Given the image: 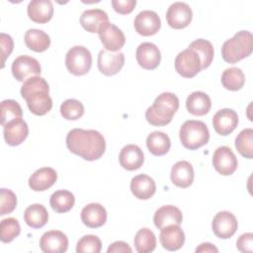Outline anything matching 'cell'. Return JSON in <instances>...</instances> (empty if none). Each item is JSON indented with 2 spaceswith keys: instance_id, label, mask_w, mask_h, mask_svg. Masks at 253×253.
<instances>
[{
  "instance_id": "obj_26",
  "label": "cell",
  "mask_w": 253,
  "mask_h": 253,
  "mask_svg": "<svg viewBox=\"0 0 253 253\" xmlns=\"http://www.w3.org/2000/svg\"><path fill=\"white\" fill-rule=\"evenodd\" d=\"M130 191L135 198L139 200H148L155 194L156 185L150 176L139 174L131 179Z\"/></svg>"
},
{
  "instance_id": "obj_22",
  "label": "cell",
  "mask_w": 253,
  "mask_h": 253,
  "mask_svg": "<svg viewBox=\"0 0 253 253\" xmlns=\"http://www.w3.org/2000/svg\"><path fill=\"white\" fill-rule=\"evenodd\" d=\"M183 220L182 211L175 206L166 205L159 208L153 216V221L158 229H162L171 224H178Z\"/></svg>"
},
{
  "instance_id": "obj_6",
  "label": "cell",
  "mask_w": 253,
  "mask_h": 253,
  "mask_svg": "<svg viewBox=\"0 0 253 253\" xmlns=\"http://www.w3.org/2000/svg\"><path fill=\"white\" fill-rule=\"evenodd\" d=\"M65 65L67 70L77 76L89 72L92 65V55L90 50L83 45L71 47L65 56Z\"/></svg>"
},
{
  "instance_id": "obj_7",
  "label": "cell",
  "mask_w": 253,
  "mask_h": 253,
  "mask_svg": "<svg viewBox=\"0 0 253 253\" xmlns=\"http://www.w3.org/2000/svg\"><path fill=\"white\" fill-rule=\"evenodd\" d=\"M175 69L182 77L192 78L202 70L201 59L196 51L188 47L176 56Z\"/></svg>"
},
{
  "instance_id": "obj_18",
  "label": "cell",
  "mask_w": 253,
  "mask_h": 253,
  "mask_svg": "<svg viewBox=\"0 0 253 253\" xmlns=\"http://www.w3.org/2000/svg\"><path fill=\"white\" fill-rule=\"evenodd\" d=\"M121 166L128 171L137 170L144 162L142 150L136 144H127L124 146L119 155Z\"/></svg>"
},
{
  "instance_id": "obj_21",
  "label": "cell",
  "mask_w": 253,
  "mask_h": 253,
  "mask_svg": "<svg viewBox=\"0 0 253 253\" xmlns=\"http://www.w3.org/2000/svg\"><path fill=\"white\" fill-rule=\"evenodd\" d=\"M57 179L56 171L50 167L36 170L29 178V186L33 191L42 192L50 188Z\"/></svg>"
},
{
  "instance_id": "obj_46",
  "label": "cell",
  "mask_w": 253,
  "mask_h": 253,
  "mask_svg": "<svg viewBox=\"0 0 253 253\" xmlns=\"http://www.w3.org/2000/svg\"><path fill=\"white\" fill-rule=\"evenodd\" d=\"M196 252L197 253H201V252H218V249L212 245L211 243H209V242H206V243H202L199 247L196 248Z\"/></svg>"
},
{
  "instance_id": "obj_10",
  "label": "cell",
  "mask_w": 253,
  "mask_h": 253,
  "mask_svg": "<svg viewBox=\"0 0 253 253\" xmlns=\"http://www.w3.org/2000/svg\"><path fill=\"white\" fill-rule=\"evenodd\" d=\"M214 169L223 176H229L237 169V158L228 146H219L215 149L212 156Z\"/></svg>"
},
{
  "instance_id": "obj_1",
  "label": "cell",
  "mask_w": 253,
  "mask_h": 253,
  "mask_svg": "<svg viewBox=\"0 0 253 253\" xmlns=\"http://www.w3.org/2000/svg\"><path fill=\"white\" fill-rule=\"evenodd\" d=\"M66 146L81 158L94 161L103 156L106 141L98 130L73 128L66 135Z\"/></svg>"
},
{
  "instance_id": "obj_9",
  "label": "cell",
  "mask_w": 253,
  "mask_h": 253,
  "mask_svg": "<svg viewBox=\"0 0 253 253\" xmlns=\"http://www.w3.org/2000/svg\"><path fill=\"white\" fill-rule=\"evenodd\" d=\"M193 12L191 7L185 2H174L166 12L168 25L173 29L186 28L192 21Z\"/></svg>"
},
{
  "instance_id": "obj_25",
  "label": "cell",
  "mask_w": 253,
  "mask_h": 253,
  "mask_svg": "<svg viewBox=\"0 0 253 253\" xmlns=\"http://www.w3.org/2000/svg\"><path fill=\"white\" fill-rule=\"evenodd\" d=\"M172 183L179 188H188L194 181V169L191 163L182 160L176 162L170 173Z\"/></svg>"
},
{
  "instance_id": "obj_12",
  "label": "cell",
  "mask_w": 253,
  "mask_h": 253,
  "mask_svg": "<svg viewBox=\"0 0 253 253\" xmlns=\"http://www.w3.org/2000/svg\"><path fill=\"white\" fill-rule=\"evenodd\" d=\"M99 38L108 51H119L126 42V38L121 29L108 22L99 31Z\"/></svg>"
},
{
  "instance_id": "obj_41",
  "label": "cell",
  "mask_w": 253,
  "mask_h": 253,
  "mask_svg": "<svg viewBox=\"0 0 253 253\" xmlns=\"http://www.w3.org/2000/svg\"><path fill=\"white\" fill-rule=\"evenodd\" d=\"M0 214L4 215L12 212L17 206V197L9 189L2 188L0 190Z\"/></svg>"
},
{
  "instance_id": "obj_44",
  "label": "cell",
  "mask_w": 253,
  "mask_h": 253,
  "mask_svg": "<svg viewBox=\"0 0 253 253\" xmlns=\"http://www.w3.org/2000/svg\"><path fill=\"white\" fill-rule=\"evenodd\" d=\"M236 247L241 252H252L253 251V234L251 232L243 233L239 236L236 241Z\"/></svg>"
},
{
  "instance_id": "obj_2",
  "label": "cell",
  "mask_w": 253,
  "mask_h": 253,
  "mask_svg": "<svg viewBox=\"0 0 253 253\" xmlns=\"http://www.w3.org/2000/svg\"><path fill=\"white\" fill-rule=\"evenodd\" d=\"M48 93V84L41 76L27 79L21 87V95L26 100L29 110L37 116H43L51 110L52 100Z\"/></svg>"
},
{
  "instance_id": "obj_30",
  "label": "cell",
  "mask_w": 253,
  "mask_h": 253,
  "mask_svg": "<svg viewBox=\"0 0 253 253\" xmlns=\"http://www.w3.org/2000/svg\"><path fill=\"white\" fill-rule=\"evenodd\" d=\"M24 220L32 228H41L48 220V212L41 204L29 206L24 211Z\"/></svg>"
},
{
  "instance_id": "obj_23",
  "label": "cell",
  "mask_w": 253,
  "mask_h": 253,
  "mask_svg": "<svg viewBox=\"0 0 253 253\" xmlns=\"http://www.w3.org/2000/svg\"><path fill=\"white\" fill-rule=\"evenodd\" d=\"M4 130V138L7 144L11 146H16L21 144L29 134V127L27 123L22 120L18 119L13 121L5 126H3Z\"/></svg>"
},
{
  "instance_id": "obj_14",
  "label": "cell",
  "mask_w": 253,
  "mask_h": 253,
  "mask_svg": "<svg viewBox=\"0 0 253 253\" xmlns=\"http://www.w3.org/2000/svg\"><path fill=\"white\" fill-rule=\"evenodd\" d=\"M133 25L137 34L148 37L155 35L160 30L161 21L156 12L143 10L135 16Z\"/></svg>"
},
{
  "instance_id": "obj_42",
  "label": "cell",
  "mask_w": 253,
  "mask_h": 253,
  "mask_svg": "<svg viewBox=\"0 0 253 253\" xmlns=\"http://www.w3.org/2000/svg\"><path fill=\"white\" fill-rule=\"evenodd\" d=\"M0 43H1V55H2V67H4L6 58L11 54L13 47H14V42L13 39L11 36L1 33L0 34Z\"/></svg>"
},
{
  "instance_id": "obj_19",
  "label": "cell",
  "mask_w": 253,
  "mask_h": 253,
  "mask_svg": "<svg viewBox=\"0 0 253 253\" xmlns=\"http://www.w3.org/2000/svg\"><path fill=\"white\" fill-rule=\"evenodd\" d=\"M81 219L87 227H101L107 221V211L101 204H88L81 211Z\"/></svg>"
},
{
  "instance_id": "obj_29",
  "label": "cell",
  "mask_w": 253,
  "mask_h": 253,
  "mask_svg": "<svg viewBox=\"0 0 253 253\" xmlns=\"http://www.w3.org/2000/svg\"><path fill=\"white\" fill-rule=\"evenodd\" d=\"M24 40L26 45L36 52H42L50 45L49 36L45 32L38 29L28 30L25 34Z\"/></svg>"
},
{
  "instance_id": "obj_32",
  "label": "cell",
  "mask_w": 253,
  "mask_h": 253,
  "mask_svg": "<svg viewBox=\"0 0 253 253\" xmlns=\"http://www.w3.org/2000/svg\"><path fill=\"white\" fill-rule=\"evenodd\" d=\"M75 203L74 195L67 190H58L55 191L49 200L51 209L56 212H67L69 211Z\"/></svg>"
},
{
  "instance_id": "obj_15",
  "label": "cell",
  "mask_w": 253,
  "mask_h": 253,
  "mask_svg": "<svg viewBox=\"0 0 253 253\" xmlns=\"http://www.w3.org/2000/svg\"><path fill=\"white\" fill-rule=\"evenodd\" d=\"M67 247L68 238L60 230L46 231L40 239V248L44 253H63Z\"/></svg>"
},
{
  "instance_id": "obj_36",
  "label": "cell",
  "mask_w": 253,
  "mask_h": 253,
  "mask_svg": "<svg viewBox=\"0 0 253 253\" xmlns=\"http://www.w3.org/2000/svg\"><path fill=\"white\" fill-rule=\"evenodd\" d=\"M235 147L237 151L245 158L253 157V129H242L235 138Z\"/></svg>"
},
{
  "instance_id": "obj_45",
  "label": "cell",
  "mask_w": 253,
  "mask_h": 253,
  "mask_svg": "<svg viewBox=\"0 0 253 253\" xmlns=\"http://www.w3.org/2000/svg\"><path fill=\"white\" fill-rule=\"evenodd\" d=\"M108 253H120V252H123V253H131L132 250L131 248L129 247V245L124 241H116L114 243H112L108 250H107Z\"/></svg>"
},
{
  "instance_id": "obj_17",
  "label": "cell",
  "mask_w": 253,
  "mask_h": 253,
  "mask_svg": "<svg viewBox=\"0 0 253 253\" xmlns=\"http://www.w3.org/2000/svg\"><path fill=\"white\" fill-rule=\"evenodd\" d=\"M238 125V116L232 109H221L212 117L214 130L220 135H228Z\"/></svg>"
},
{
  "instance_id": "obj_8",
  "label": "cell",
  "mask_w": 253,
  "mask_h": 253,
  "mask_svg": "<svg viewBox=\"0 0 253 253\" xmlns=\"http://www.w3.org/2000/svg\"><path fill=\"white\" fill-rule=\"evenodd\" d=\"M12 74L18 81L25 82L27 79L41 74V64L35 57L20 55L12 63Z\"/></svg>"
},
{
  "instance_id": "obj_20",
  "label": "cell",
  "mask_w": 253,
  "mask_h": 253,
  "mask_svg": "<svg viewBox=\"0 0 253 253\" xmlns=\"http://www.w3.org/2000/svg\"><path fill=\"white\" fill-rule=\"evenodd\" d=\"M159 240L166 250L176 251L184 245L185 233L178 224H171L161 229Z\"/></svg>"
},
{
  "instance_id": "obj_43",
  "label": "cell",
  "mask_w": 253,
  "mask_h": 253,
  "mask_svg": "<svg viewBox=\"0 0 253 253\" xmlns=\"http://www.w3.org/2000/svg\"><path fill=\"white\" fill-rule=\"evenodd\" d=\"M112 6L119 14H129L135 7V0H113Z\"/></svg>"
},
{
  "instance_id": "obj_16",
  "label": "cell",
  "mask_w": 253,
  "mask_h": 253,
  "mask_svg": "<svg viewBox=\"0 0 253 253\" xmlns=\"http://www.w3.org/2000/svg\"><path fill=\"white\" fill-rule=\"evenodd\" d=\"M137 63L144 69L152 70L155 69L161 60V53L159 48L152 42L140 43L135 52Z\"/></svg>"
},
{
  "instance_id": "obj_27",
  "label": "cell",
  "mask_w": 253,
  "mask_h": 253,
  "mask_svg": "<svg viewBox=\"0 0 253 253\" xmlns=\"http://www.w3.org/2000/svg\"><path fill=\"white\" fill-rule=\"evenodd\" d=\"M108 22V14L101 9L85 10L80 16L81 26L90 33H99L101 28Z\"/></svg>"
},
{
  "instance_id": "obj_11",
  "label": "cell",
  "mask_w": 253,
  "mask_h": 253,
  "mask_svg": "<svg viewBox=\"0 0 253 253\" xmlns=\"http://www.w3.org/2000/svg\"><path fill=\"white\" fill-rule=\"evenodd\" d=\"M238 223L233 213L227 211L217 212L211 222L213 233L221 239L230 238L237 230Z\"/></svg>"
},
{
  "instance_id": "obj_37",
  "label": "cell",
  "mask_w": 253,
  "mask_h": 253,
  "mask_svg": "<svg viewBox=\"0 0 253 253\" xmlns=\"http://www.w3.org/2000/svg\"><path fill=\"white\" fill-rule=\"evenodd\" d=\"M23 111L15 100H4L1 102V125L5 126L13 121L22 119Z\"/></svg>"
},
{
  "instance_id": "obj_13",
  "label": "cell",
  "mask_w": 253,
  "mask_h": 253,
  "mask_svg": "<svg viewBox=\"0 0 253 253\" xmlns=\"http://www.w3.org/2000/svg\"><path fill=\"white\" fill-rule=\"evenodd\" d=\"M98 68L106 76H112L121 71L125 64V55L123 52H112L106 49L100 50L98 54Z\"/></svg>"
},
{
  "instance_id": "obj_34",
  "label": "cell",
  "mask_w": 253,
  "mask_h": 253,
  "mask_svg": "<svg viewBox=\"0 0 253 253\" xmlns=\"http://www.w3.org/2000/svg\"><path fill=\"white\" fill-rule=\"evenodd\" d=\"M189 48L196 51L199 55L202 63V70L208 68L211 65L214 54L213 46L211 42L204 39H198L190 43Z\"/></svg>"
},
{
  "instance_id": "obj_3",
  "label": "cell",
  "mask_w": 253,
  "mask_h": 253,
  "mask_svg": "<svg viewBox=\"0 0 253 253\" xmlns=\"http://www.w3.org/2000/svg\"><path fill=\"white\" fill-rule=\"evenodd\" d=\"M179 109L178 97L170 92H163L156 97L153 105L145 112L146 121L152 126H166Z\"/></svg>"
},
{
  "instance_id": "obj_5",
  "label": "cell",
  "mask_w": 253,
  "mask_h": 253,
  "mask_svg": "<svg viewBox=\"0 0 253 253\" xmlns=\"http://www.w3.org/2000/svg\"><path fill=\"white\" fill-rule=\"evenodd\" d=\"M179 136L185 148L195 150L209 142L210 131L204 122L189 120L181 126Z\"/></svg>"
},
{
  "instance_id": "obj_28",
  "label": "cell",
  "mask_w": 253,
  "mask_h": 253,
  "mask_svg": "<svg viewBox=\"0 0 253 253\" xmlns=\"http://www.w3.org/2000/svg\"><path fill=\"white\" fill-rule=\"evenodd\" d=\"M211 107V101L208 94L202 91L191 93L186 100V108L188 112L194 116L207 115Z\"/></svg>"
},
{
  "instance_id": "obj_35",
  "label": "cell",
  "mask_w": 253,
  "mask_h": 253,
  "mask_svg": "<svg viewBox=\"0 0 253 253\" xmlns=\"http://www.w3.org/2000/svg\"><path fill=\"white\" fill-rule=\"evenodd\" d=\"M134 247L138 253L152 252L156 247V237L149 228L139 229L134 236Z\"/></svg>"
},
{
  "instance_id": "obj_38",
  "label": "cell",
  "mask_w": 253,
  "mask_h": 253,
  "mask_svg": "<svg viewBox=\"0 0 253 253\" xmlns=\"http://www.w3.org/2000/svg\"><path fill=\"white\" fill-rule=\"evenodd\" d=\"M21 232L19 221L14 217H8L1 220L0 223V239L4 243L14 240Z\"/></svg>"
},
{
  "instance_id": "obj_31",
  "label": "cell",
  "mask_w": 253,
  "mask_h": 253,
  "mask_svg": "<svg viewBox=\"0 0 253 253\" xmlns=\"http://www.w3.org/2000/svg\"><path fill=\"white\" fill-rule=\"evenodd\" d=\"M146 146L153 155L162 156L169 151L171 141L166 133L155 130L148 134L146 138Z\"/></svg>"
},
{
  "instance_id": "obj_39",
  "label": "cell",
  "mask_w": 253,
  "mask_h": 253,
  "mask_svg": "<svg viewBox=\"0 0 253 253\" xmlns=\"http://www.w3.org/2000/svg\"><path fill=\"white\" fill-rule=\"evenodd\" d=\"M83 104L76 99H67L60 105L61 116L68 121H75L84 115Z\"/></svg>"
},
{
  "instance_id": "obj_24",
  "label": "cell",
  "mask_w": 253,
  "mask_h": 253,
  "mask_svg": "<svg viewBox=\"0 0 253 253\" xmlns=\"http://www.w3.org/2000/svg\"><path fill=\"white\" fill-rule=\"evenodd\" d=\"M29 18L39 24L47 23L53 15V5L49 0H33L28 5Z\"/></svg>"
},
{
  "instance_id": "obj_40",
  "label": "cell",
  "mask_w": 253,
  "mask_h": 253,
  "mask_svg": "<svg viewBox=\"0 0 253 253\" xmlns=\"http://www.w3.org/2000/svg\"><path fill=\"white\" fill-rule=\"evenodd\" d=\"M102 249V242L96 235L88 234L81 237L76 245L77 253H99Z\"/></svg>"
},
{
  "instance_id": "obj_33",
  "label": "cell",
  "mask_w": 253,
  "mask_h": 253,
  "mask_svg": "<svg viewBox=\"0 0 253 253\" xmlns=\"http://www.w3.org/2000/svg\"><path fill=\"white\" fill-rule=\"evenodd\" d=\"M222 86L230 91L240 90L245 83V75L238 67L226 68L221 74Z\"/></svg>"
},
{
  "instance_id": "obj_4",
  "label": "cell",
  "mask_w": 253,
  "mask_h": 253,
  "mask_svg": "<svg viewBox=\"0 0 253 253\" xmlns=\"http://www.w3.org/2000/svg\"><path fill=\"white\" fill-rule=\"evenodd\" d=\"M253 49V36L249 31L237 32L231 39L225 41L221 46V56L228 63L249 56Z\"/></svg>"
}]
</instances>
